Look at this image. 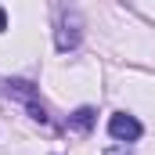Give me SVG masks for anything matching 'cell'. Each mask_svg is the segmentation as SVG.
I'll list each match as a JSON object with an SVG mask.
<instances>
[{
  "instance_id": "1",
  "label": "cell",
  "mask_w": 155,
  "mask_h": 155,
  "mask_svg": "<svg viewBox=\"0 0 155 155\" xmlns=\"http://www.w3.org/2000/svg\"><path fill=\"white\" fill-rule=\"evenodd\" d=\"M108 134H112L116 141H137V137L144 134V126L130 116V112H116V116L108 119Z\"/></svg>"
},
{
  "instance_id": "2",
  "label": "cell",
  "mask_w": 155,
  "mask_h": 155,
  "mask_svg": "<svg viewBox=\"0 0 155 155\" xmlns=\"http://www.w3.org/2000/svg\"><path fill=\"white\" fill-rule=\"evenodd\" d=\"M0 87H4V94H15V97H25L29 105H33V97H36V94H33V83H25V79H4Z\"/></svg>"
},
{
  "instance_id": "3",
  "label": "cell",
  "mask_w": 155,
  "mask_h": 155,
  "mask_svg": "<svg viewBox=\"0 0 155 155\" xmlns=\"http://www.w3.org/2000/svg\"><path fill=\"white\" fill-rule=\"evenodd\" d=\"M69 126L79 130V134H83V130H90V126H94V108H76L72 119H69Z\"/></svg>"
},
{
  "instance_id": "4",
  "label": "cell",
  "mask_w": 155,
  "mask_h": 155,
  "mask_svg": "<svg viewBox=\"0 0 155 155\" xmlns=\"http://www.w3.org/2000/svg\"><path fill=\"white\" fill-rule=\"evenodd\" d=\"M29 112H33V119H36V123H47V112H43V105H36V101H33V105H29Z\"/></svg>"
},
{
  "instance_id": "5",
  "label": "cell",
  "mask_w": 155,
  "mask_h": 155,
  "mask_svg": "<svg viewBox=\"0 0 155 155\" xmlns=\"http://www.w3.org/2000/svg\"><path fill=\"white\" fill-rule=\"evenodd\" d=\"M4 29H7V11L0 7V33H4Z\"/></svg>"
},
{
  "instance_id": "6",
  "label": "cell",
  "mask_w": 155,
  "mask_h": 155,
  "mask_svg": "<svg viewBox=\"0 0 155 155\" xmlns=\"http://www.w3.org/2000/svg\"><path fill=\"white\" fill-rule=\"evenodd\" d=\"M108 155H130V152H108Z\"/></svg>"
}]
</instances>
